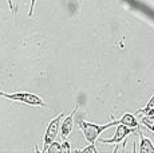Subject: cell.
Segmentation results:
<instances>
[{
	"label": "cell",
	"mask_w": 154,
	"mask_h": 153,
	"mask_svg": "<svg viewBox=\"0 0 154 153\" xmlns=\"http://www.w3.org/2000/svg\"><path fill=\"white\" fill-rule=\"evenodd\" d=\"M78 108H79V105L76 104L75 108L72 109V111H71L66 118H63V121H62L60 133H59V134H60V137H62V140H67V137H69L71 134V132H72V128H74V116H75Z\"/></svg>",
	"instance_id": "obj_5"
},
{
	"label": "cell",
	"mask_w": 154,
	"mask_h": 153,
	"mask_svg": "<svg viewBox=\"0 0 154 153\" xmlns=\"http://www.w3.org/2000/svg\"><path fill=\"white\" fill-rule=\"evenodd\" d=\"M111 118L112 120L110 122L103 123V125H98V123H93L88 121H79L78 126L82 130V133H83L86 141H87L88 144H94L105 130H107L111 126H117L118 123H119V120H114V117H111Z\"/></svg>",
	"instance_id": "obj_1"
},
{
	"label": "cell",
	"mask_w": 154,
	"mask_h": 153,
	"mask_svg": "<svg viewBox=\"0 0 154 153\" xmlns=\"http://www.w3.org/2000/svg\"><path fill=\"white\" fill-rule=\"evenodd\" d=\"M63 118H64V111H62V113H59L55 118H52L51 121H50L48 126H47V129H46V133H44V140H43L44 146L42 149L43 153H46L48 145L54 142L56 140V137H58V134L60 133V123L63 121Z\"/></svg>",
	"instance_id": "obj_3"
},
{
	"label": "cell",
	"mask_w": 154,
	"mask_h": 153,
	"mask_svg": "<svg viewBox=\"0 0 154 153\" xmlns=\"http://www.w3.org/2000/svg\"><path fill=\"white\" fill-rule=\"evenodd\" d=\"M0 97L5 99H10V101H15V102H22V104L29 105V106H35V108H48V105L43 101L42 97L36 95L34 93H4V92H0Z\"/></svg>",
	"instance_id": "obj_2"
},
{
	"label": "cell",
	"mask_w": 154,
	"mask_h": 153,
	"mask_svg": "<svg viewBox=\"0 0 154 153\" xmlns=\"http://www.w3.org/2000/svg\"><path fill=\"white\" fill-rule=\"evenodd\" d=\"M134 132H138V128H130V126H126V125H123V123H118L117 129H115V132H114V136L111 138H102L100 142L102 144H115V145H118V144L122 142L127 136H130V134L134 133Z\"/></svg>",
	"instance_id": "obj_4"
},
{
	"label": "cell",
	"mask_w": 154,
	"mask_h": 153,
	"mask_svg": "<svg viewBox=\"0 0 154 153\" xmlns=\"http://www.w3.org/2000/svg\"><path fill=\"white\" fill-rule=\"evenodd\" d=\"M75 152H83V153H97L98 151H97V148H95V145H94V144H88L87 146H85V148H82V149H76Z\"/></svg>",
	"instance_id": "obj_11"
},
{
	"label": "cell",
	"mask_w": 154,
	"mask_h": 153,
	"mask_svg": "<svg viewBox=\"0 0 154 153\" xmlns=\"http://www.w3.org/2000/svg\"><path fill=\"white\" fill-rule=\"evenodd\" d=\"M35 3H36V0H31V5H29V11H28V16H29V17H32V15H34Z\"/></svg>",
	"instance_id": "obj_12"
},
{
	"label": "cell",
	"mask_w": 154,
	"mask_h": 153,
	"mask_svg": "<svg viewBox=\"0 0 154 153\" xmlns=\"http://www.w3.org/2000/svg\"><path fill=\"white\" fill-rule=\"evenodd\" d=\"M119 123H123V125L130 126V128H140V121H138L134 114H131V113L123 114L119 118Z\"/></svg>",
	"instance_id": "obj_7"
},
{
	"label": "cell",
	"mask_w": 154,
	"mask_h": 153,
	"mask_svg": "<svg viewBox=\"0 0 154 153\" xmlns=\"http://www.w3.org/2000/svg\"><path fill=\"white\" fill-rule=\"evenodd\" d=\"M138 136H140V152L141 153H154V145L152 140L145 137L141 130H138Z\"/></svg>",
	"instance_id": "obj_6"
},
{
	"label": "cell",
	"mask_w": 154,
	"mask_h": 153,
	"mask_svg": "<svg viewBox=\"0 0 154 153\" xmlns=\"http://www.w3.org/2000/svg\"><path fill=\"white\" fill-rule=\"evenodd\" d=\"M140 122L142 125L145 126V128H147L150 132H153L154 133V114H143V116L141 117Z\"/></svg>",
	"instance_id": "obj_8"
},
{
	"label": "cell",
	"mask_w": 154,
	"mask_h": 153,
	"mask_svg": "<svg viewBox=\"0 0 154 153\" xmlns=\"http://www.w3.org/2000/svg\"><path fill=\"white\" fill-rule=\"evenodd\" d=\"M137 114H154V94H153V97L149 99V102L146 104V106L145 108H142V109H138L137 110Z\"/></svg>",
	"instance_id": "obj_9"
},
{
	"label": "cell",
	"mask_w": 154,
	"mask_h": 153,
	"mask_svg": "<svg viewBox=\"0 0 154 153\" xmlns=\"http://www.w3.org/2000/svg\"><path fill=\"white\" fill-rule=\"evenodd\" d=\"M46 152H48V153H55V152H63V144H60V142H52V144H50L48 145V148H47V151Z\"/></svg>",
	"instance_id": "obj_10"
},
{
	"label": "cell",
	"mask_w": 154,
	"mask_h": 153,
	"mask_svg": "<svg viewBox=\"0 0 154 153\" xmlns=\"http://www.w3.org/2000/svg\"><path fill=\"white\" fill-rule=\"evenodd\" d=\"M8 2V7H10V11L12 14V16H15V7H14V0H7Z\"/></svg>",
	"instance_id": "obj_13"
}]
</instances>
